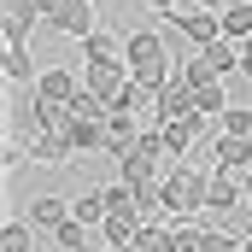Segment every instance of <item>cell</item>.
Listing matches in <instances>:
<instances>
[{
  "label": "cell",
  "mask_w": 252,
  "mask_h": 252,
  "mask_svg": "<svg viewBox=\"0 0 252 252\" xmlns=\"http://www.w3.org/2000/svg\"><path fill=\"white\" fill-rule=\"evenodd\" d=\"M124 59H129V76H135L141 88H153V94L176 76V70H170V47H164L158 30H135V35L124 41Z\"/></svg>",
  "instance_id": "6da1fadb"
},
{
  "label": "cell",
  "mask_w": 252,
  "mask_h": 252,
  "mask_svg": "<svg viewBox=\"0 0 252 252\" xmlns=\"http://www.w3.org/2000/svg\"><path fill=\"white\" fill-rule=\"evenodd\" d=\"M158 193H164V211H170V217H193V211H205L211 176H205V170H193V164H176V170L158 182Z\"/></svg>",
  "instance_id": "7a4b0ae2"
},
{
  "label": "cell",
  "mask_w": 252,
  "mask_h": 252,
  "mask_svg": "<svg viewBox=\"0 0 252 252\" xmlns=\"http://www.w3.org/2000/svg\"><path fill=\"white\" fill-rule=\"evenodd\" d=\"M41 30H53L64 41H82V35H94L100 24H94V0H53V12L41 18Z\"/></svg>",
  "instance_id": "3957f363"
},
{
  "label": "cell",
  "mask_w": 252,
  "mask_h": 252,
  "mask_svg": "<svg viewBox=\"0 0 252 252\" xmlns=\"http://www.w3.org/2000/svg\"><path fill=\"white\" fill-rule=\"evenodd\" d=\"M188 112H199V106H193V88L182 82V70H176V76H170V82L153 94V112H147V124H176V118H188Z\"/></svg>",
  "instance_id": "277c9868"
},
{
  "label": "cell",
  "mask_w": 252,
  "mask_h": 252,
  "mask_svg": "<svg viewBox=\"0 0 252 252\" xmlns=\"http://www.w3.org/2000/svg\"><path fill=\"white\" fill-rule=\"evenodd\" d=\"M170 24H176V35H188L193 47L223 41V18H217V12H205V6H182V12H170Z\"/></svg>",
  "instance_id": "5b68a950"
},
{
  "label": "cell",
  "mask_w": 252,
  "mask_h": 252,
  "mask_svg": "<svg viewBox=\"0 0 252 252\" xmlns=\"http://www.w3.org/2000/svg\"><path fill=\"white\" fill-rule=\"evenodd\" d=\"M35 24H41V6H35V0H6V12H0V35H6V47H30Z\"/></svg>",
  "instance_id": "8992f818"
},
{
  "label": "cell",
  "mask_w": 252,
  "mask_h": 252,
  "mask_svg": "<svg viewBox=\"0 0 252 252\" xmlns=\"http://www.w3.org/2000/svg\"><path fill=\"white\" fill-rule=\"evenodd\" d=\"M211 158H217V170H235V176H247V170H252V135H229V129H217V141H211Z\"/></svg>",
  "instance_id": "52a82bcc"
},
{
  "label": "cell",
  "mask_w": 252,
  "mask_h": 252,
  "mask_svg": "<svg viewBox=\"0 0 252 252\" xmlns=\"http://www.w3.org/2000/svg\"><path fill=\"white\" fill-rule=\"evenodd\" d=\"M229 205H247V182H241L235 170H211V193H205V211H211V217H223Z\"/></svg>",
  "instance_id": "ba28073f"
},
{
  "label": "cell",
  "mask_w": 252,
  "mask_h": 252,
  "mask_svg": "<svg viewBox=\"0 0 252 252\" xmlns=\"http://www.w3.org/2000/svg\"><path fill=\"white\" fill-rule=\"evenodd\" d=\"M82 82H76V70L70 64H41V76H35V94L41 100H53V106H70V94H76Z\"/></svg>",
  "instance_id": "9c48e42d"
},
{
  "label": "cell",
  "mask_w": 252,
  "mask_h": 252,
  "mask_svg": "<svg viewBox=\"0 0 252 252\" xmlns=\"http://www.w3.org/2000/svg\"><path fill=\"white\" fill-rule=\"evenodd\" d=\"M82 82L112 106V100L124 94V82H129V59H118V64H88V70H82Z\"/></svg>",
  "instance_id": "30bf717a"
},
{
  "label": "cell",
  "mask_w": 252,
  "mask_h": 252,
  "mask_svg": "<svg viewBox=\"0 0 252 252\" xmlns=\"http://www.w3.org/2000/svg\"><path fill=\"white\" fill-rule=\"evenodd\" d=\"M30 223H35L41 235L64 229V223H70V199H64V193H35V199H30Z\"/></svg>",
  "instance_id": "8fae6325"
},
{
  "label": "cell",
  "mask_w": 252,
  "mask_h": 252,
  "mask_svg": "<svg viewBox=\"0 0 252 252\" xmlns=\"http://www.w3.org/2000/svg\"><path fill=\"white\" fill-rule=\"evenodd\" d=\"M199 124H205V112H188V118H176V124H158V129H164V153H170V164H182V158H188Z\"/></svg>",
  "instance_id": "7c38bea8"
},
{
  "label": "cell",
  "mask_w": 252,
  "mask_h": 252,
  "mask_svg": "<svg viewBox=\"0 0 252 252\" xmlns=\"http://www.w3.org/2000/svg\"><path fill=\"white\" fill-rule=\"evenodd\" d=\"M30 158H35V164H47V170H59V164H76V147L64 141L59 129H47V135H35V141H30Z\"/></svg>",
  "instance_id": "4fadbf2b"
},
{
  "label": "cell",
  "mask_w": 252,
  "mask_h": 252,
  "mask_svg": "<svg viewBox=\"0 0 252 252\" xmlns=\"http://www.w3.org/2000/svg\"><path fill=\"white\" fill-rule=\"evenodd\" d=\"M135 135H141L135 112H112V118H106V158H124L129 147H135Z\"/></svg>",
  "instance_id": "5bb4252c"
},
{
  "label": "cell",
  "mask_w": 252,
  "mask_h": 252,
  "mask_svg": "<svg viewBox=\"0 0 252 252\" xmlns=\"http://www.w3.org/2000/svg\"><path fill=\"white\" fill-rule=\"evenodd\" d=\"M118 59H124V41H118L112 30L82 35V64H118Z\"/></svg>",
  "instance_id": "9a60e30c"
},
{
  "label": "cell",
  "mask_w": 252,
  "mask_h": 252,
  "mask_svg": "<svg viewBox=\"0 0 252 252\" xmlns=\"http://www.w3.org/2000/svg\"><path fill=\"white\" fill-rule=\"evenodd\" d=\"M0 70H6V82H18V88H35V76H41V64H35L30 47H6Z\"/></svg>",
  "instance_id": "2e32d148"
},
{
  "label": "cell",
  "mask_w": 252,
  "mask_h": 252,
  "mask_svg": "<svg viewBox=\"0 0 252 252\" xmlns=\"http://www.w3.org/2000/svg\"><path fill=\"white\" fill-rule=\"evenodd\" d=\"M70 217H76V223H88V229H100V223L112 217V205H106V188L76 193V199H70Z\"/></svg>",
  "instance_id": "e0dca14e"
},
{
  "label": "cell",
  "mask_w": 252,
  "mask_h": 252,
  "mask_svg": "<svg viewBox=\"0 0 252 252\" xmlns=\"http://www.w3.org/2000/svg\"><path fill=\"white\" fill-rule=\"evenodd\" d=\"M199 235H205V223L170 217V223H164V252H199Z\"/></svg>",
  "instance_id": "ac0fdd59"
},
{
  "label": "cell",
  "mask_w": 252,
  "mask_h": 252,
  "mask_svg": "<svg viewBox=\"0 0 252 252\" xmlns=\"http://www.w3.org/2000/svg\"><path fill=\"white\" fill-rule=\"evenodd\" d=\"M199 53H205V64H211L223 82H229V76H241V47H235L229 35H223V41H211V47H199Z\"/></svg>",
  "instance_id": "d6986e66"
},
{
  "label": "cell",
  "mask_w": 252,
  "mask_h": 252,
  "mask_svg": "<svg viewBox=\"0 0 252 252\" xmlns=\"http://www.w3.org/2000/svg\"><path fill=\"white\" fill-rule=\"evenodd\" d=\"M141 223H147V217H141V211H112V217H106V223H100V235H106V247H129V241H135V229H141Z\"/></svg>",
  "instance_id": "ffe728a7"
},
{
  "label": "cell",
  "mask_w": 252,
  "mask_h": 252,
  "mask_svg": "<svg viewBox=\"0 0 252 252\" xmlns=\"http://www.w3.org/2000/svg\"><path fill=\"white\" fill-rule=\"evenodd\" d=\"M217 18H223V35H229V41H247L252 35V0H229Z\"/></svg>",
  "instance_id": "44dd1931"
},
{
  "label": "cell",
  "mask_w": 252,
  "mask_h": 252,
  "mask_svg": "<svg viewBox=\"0 0 252 252\" xmlns=\"http://www.w3.org/2000/svg\"><path fill=\"white\" fill-rule=\"evenodd\" d=\"M35 235H41V229H35L30 217H12V223L0 229V252H35Z\"/></svg>",
  "instance_id": "7402d4cb"
},
{
  "label": "cell",
  "mask_w": 252,
  "mask_h": 252,
  "mask_svg": "<svg viewBox=\"0 0 252 252\" xmlns=\"http://www.w3.org/2000/svg\"><path fill=\"white\" fill-rule=\"evenodd\" d=\"M193 106H199L205 118H223V112H229V88H223V82H205V88H193Z\"/></svg>",
  "instance_id": "603a6c76"
},
{
  "label": "cell",
  "mask_w": 252,
  "mask_h": 252,
  "mask_svg": "<svg viewBox=\"0 0 252 252\" xmlns=\"http://www.w3.org/2000/svg\"><path fill=\"white\" fill-rule=\"evenodd\" d=\"M176 70H182V82H188V88H205V82H223V76H217V70L205 64V53H199V47H193V59H182Z\"/></svg>",
  "instance_id": "cb8c5ba5"
},
{
  "label": "cell",
  "mask_w": 252,
  "mask_h": 252,
  "mask_svg": "<svg viewBox=\"0 0 252 252\" xmlns=\"http://www.w3.org/2000/svg\"><path fill=\"white\" fill-rule=\"evenodd\" d=\"M53 247H59V252H88V223L70 217L64 229H53Z\"/></svg>",
  "instance_id": "d4e9b609"
},
{
  "label": "cell",
  "mask_w": 252,
  "mask_h": 252,
  "mask_svg": "<svg viewBox=\"0 0 252 252\" xmlns=\"http://www.w3.org/2000/svg\"><path fill=\"white\" fill-rule=\"evenodd\" d=\"M241 247H247V241L229 235V229H205V235H199V252H241Z\"/></svg>",
  "instance_id": "484cf974"
},
{
  "label": "cell",
  "mask_w": 252,
  "mask_h": 252,
  "mask_svg": "<svg viewBox=\"0 0 252 252\" xmlns=\"http://www.w3.org/2000/svg\"><path fill=\"white\" fill-rule=\"evenodd\" d=\"M24 164H35V158H30V141H6V153H0V170H6V176H18Z\"/></svg>",
  "instance_id": "4316f807"
},
{
  "label": "cell",
  "mask_w": 252,
  "mask_h": 252,
  "mask_svg": "<svg viewBox=\"0 0 252 252\" xmlns=\"http://www.w3.org/2000/svg\"><path fill=\"white\" fill-rule=\"evenodd\" d=\"M129 247H135V252H164V223H141Z\"/></svg>",
  "instance_id": "83f0119b"
},
{
  "label": "cell",
  "mask_w": 252,
  "mask_h": 252,
  "mask_svg": "<svg viewBox=\"0 0 252 252\" xmlns=\"http://www.w3.org/2000/svg\"><path fill=\"white\" fill-rule=\"evenodd\" d=\"M106 205H112V211H141V205H135V188H129V182H112V188H106ZM141 217H147V211H141Z\"/></svg>",
  "instance_id": "f1b7e54d"
},
{
  "label": "cell",
  "mask_w": 252,
  "mask_h": 252,
  "mask_svg": "<svg viewBox=\"0 0 252 252\" xmlns=\"http://www.w3.org/2000/svg\"><path fill=\"white\" fill-rule=\"evenodd\" d=\"M223 129L229 135H252V106H229L223 112Z\"/></svg>",
  "instance_id": "f546056e"
},
{
  "label": "cell",
  "mask_w": 252,
  "mask_h": 252,
  "mask_svg": "<svg viewBox=\"0 0 252 252\" xmlns=\"http://www.w3.org/2000/svg\"><path fill=\"white\" fill-rule=\"evenodd\" d=\"M241 76H247V82H252V35H247V41H241Z\"/></svg>",
  "instance_id": "4dcf8cb0"
},
{
  "label": "cell",
  "mask_w": 252,
  "mask_h": 252,
  "mask_svg": "<svg viewBox=\"0 0 252 252\" xmlns=\"http://www.w3.org/2000/svg\"><path fill=\"white\" fill-rule=\"evenodd\" d=\"M147 6H153V12H158V18H170V12H176V6H182V0H147Z\"/></svg>",
  "instance_id": "1f68e13d"
},
{
  "label": "cell",
  "mask_w": 252,
  "mask_h": 252,
  "mask_svg": "<svg viewBox=\"0 0 252 252\" xmlns=\"http://www.w3.org/2000/svg\"><path fill=\"white\" fill-rule=\"evenodd\" d=\"M182 6H205V12H223L229 0H182Z\"/></svg>",
  "instance_id": "d6a6232c"
},
{
  "label": "cell",
  "mask_w": 252,
  "mask_h": 252,
  "mask_svg": "<svg viewBox=\"0 0 252 252\" xmlns=\"http://www.w3.org/2000/svg\"><path fill=\"white\" fill-rule=\"evenodd\" d=\"M247 205H252V170H247Z\"/></svg>",
  "instance_id": "836d02e7"
},
{
  "label": "cell",
  "mask_w": 252,
  "mask_h": 252,
  "mask_svg": "<svg viewBox=\"0 0 252 252\" xmlns=\"http://www.w3.org/2000/svg\"><path fill=\"white\" fill-rule=\"evenodd\" d=\"M106 252H135V247H106Z\"/></svg>",
  "instance_id": "e575fe53"
},
{
  "label": "cell",
  "mask_w": 252,
  "mask_h": 252,
  "mask_svg": "<svg viewBox=\"0 0 252 252\" xmlns=\"http://www.w3.org/2000/svg\"><path fill=\"white\" fill-rule=\"evenodd\" d=\"M241 252H252V235H247V247H241Z\"/></svg>",
  "instance_id": "d590c367"
}]
</instances>
